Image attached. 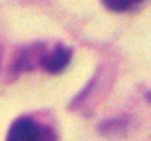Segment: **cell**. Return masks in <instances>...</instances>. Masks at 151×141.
<instances>
[{
  "instance_id": "cell-1",
  "label": "cell",
  "mask_w": 151,
  "mask_h": 141,
  "mask_svg": "<svg viewBox=\"0 0 151 141\" xmlns=\"http://www.w3.org/2000/svg\"><path fill=\"white\" fill-rule=\"evenodd\" d=\"M6 141H58V135L50 126L38 124L31 116H21L10 126Z\"/></svg>"
},
{
  "instance_id": "cell-2",
  "label": "cell",
  "mask_w": 151,
  "mask_h": 141,
  "mask_svg": "<svg viewBox=\"0 0 151 141\" xmlns=\"http://www.w3.org/2000/svg\"><path fill=\"white\" fill-rule=\"evenodd\" d=\"M69 61H71V50L65 48V46H55L52 52L42 53V57H40V65L48 73H59V70H63Z\"/></svg>"
},
{
  "instance_id": "cell-3",
  "label": "cell",
  "mask_w": 151,
  "mask_h": 141,
  "mask_svg": "<svg viewBox=\"0 0 151 141\" xmlns=\"http://www.w3.org/2000/svg\"><path fill=\"white\" fill-rule=\"evenodd\" d=\"M101 2L113 11H130L138 8L144 0H101Z\"/></svg>"
}]
</instances>
